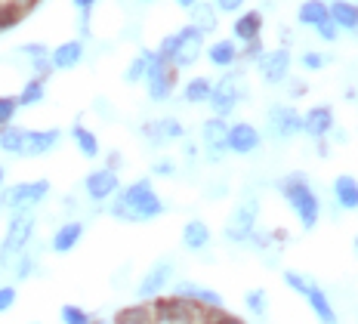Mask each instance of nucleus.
<instances>
[{"label":"nucleus","mask_w":358,"mask_h":324,"mask_svg":"<svg viewBox=\"0 0 358 324\" xmlns=\"http://www.w3.org/2000/svg\"><path fill=\"white\" fill-rule=\"evenodd\" d=\"M315 31H318V37H322L324 43H334V41H337V37H340V28L331 22V16H327V19L322 22V25L315 28Z\"/></svg>","instance_id":"obj_42"},{"label":"nucleus","mask_w":358,"mask_h":324,"mask_svg":"<svg viewBox=\"0 0 358 324\" xmlns=\"http://www.w3.org/2000/svg\"><path fill=\"white\" fill-rule=\"evenodd\" d=\"M248 99V84H244V71H229L222 74L213 84L210 93V105H213V118L226 120L232 111L238 108V102Z\"/></svg>","instance_id":"obj_5"},{"label":"nucleus","mask_w":358,"mask_h":324,"mask_svg":"<svg viewBox=\"0 0 358 324\" xmlns=\"http://www.w3.org/2000/svg\"><path fill=\"white\" fill-rule=\"evenodd\" d=\"M13 272H16L19 281H25V278H31V272H34V260H31V256H28L25 251H22V253L16 256V269H13Z\"/></svg>","instance_id":"obj_40"},{"label":"nucleus","mask_w":358,"mask_h":324,"mask_svg":"<svg viewBox=\"0 0 358 324\" xmlns=\"http://www.w3.org/2000/svg\"><path fill=\"white\" fill-rule=\"evenodd\" d=\"M22 16H25V13H22L16 3H3V6H0V31H10V28H16L19 22H22Z\"/></svg>","instance_id":"obj_34"},{"label":"nucleus","mask_w":358,"mask_h":324,"mask_svg":"<svg viewBox=\"0 0 358 324\" xmlns=\"http://www.w3.org/2000/svg\"><path fill=\"white\" fill-rule=\"evenodd\" d=\"M90 324H111V321H96V318H93V321H90Z\"/></svg>","instance_id":"obj_55"},{"label":"nucleus","mask_w":358,"mask_h":324,"mask_svg":"<svg viewBox=\"0 0 358 324\" xmlns=\"http://www.w3.org/2000/svg\"><path fill=\"white\" fill-rule=\"evenodd\" d=\"M201 136H204V146H207V155L220 157L222 152H229V124L222 118H210L204 120V127H201Z\"/></svg>","instance_id":"obj_13"},{"label":"nucleus","mask_w":358,"mask_h":324,"mask_svg":"<svg viewBox=\"0 0 358 324\" xmlns=\"http://www.w3.org/2000/svg\"><path fill=\"white\" fill-rule=\"evenodd\" d=\"M0 210H3V192H0Z\"/></svg>","instance_id":"obj_56"},{"label":"nucleus","mask_w":358,"mask_h":324,"mask_svg":"<svg viewBox=\"0 0 358 324\" xmlns=\"http://www.w3.org/2000/svg\"><path fill=\"white\" fill-rule=\"evenodd\" d=\"M244 303H248V309L253 315H263L268 312V297H266V290H248V297H244Z\"/></svg>","instance_id":"obj_36"},{"label":"nucleus","mask_w":358,"mask_h":324,"mask_svg":"<svg viewBox=\"0 0 358 324\" xmlns=\"http://www.w3.org/2000/svg\"><path fill=\"white\" fill-rule=\"evenodd\" d=\"M143 56L148 59V69H145V80H148V96L155 102H167L170 93L176 87L179 69H173V62H167L164 56H158V50H143Z\"/></svg>","instance_id":"obj_4"},{"label":"nucleus","mask_w":358,"mask_h":324,"mask_svg":"<svg viewBox=\"0 0 358 324\" xmlns=\"http://www.w3.org/2000/svg\"><path fill=\"white\" fill-rule=\"evenodd\" d=\"M115 201H121L124 207L133 210V216H136V223H148V220H158L164 213V201L155 195L152 188V179H136V183H130L127 188L115 195Z\"/></svg>","instance_id":"obj_2"},{"label":"nucleus","mask_w":358,"mask_h":324,"mask_svg":"<svg viewBox=\"0 0 358 324\" xmlns=\"http://www.w3.org/2000/svg\"><path fill=\"white\" fill-rule=\"evenodd\" d=\"M22 52H25V56H31V59L50 56V50H47V47H43V43H25V47H22Z\"/></svg>","instance_id":"obj_47"},{"label":"nucleus","mask_w":358,"mask_h":324,"mask_svg":"<svg viewBox=\"0 0 358 324\" xmlns=\"http://www.w3.org/2000/svg\"><path fill=\"white\" fill-rule=\"evenodd\" d=\"M173 290H176V297L195 300V303H201V306L222 309V297H220V293H213L210 288H201V284H195V281H179Z\"/></svg>","instance_id":"obj_19"},{"label":"nucleus","mask_w":358,"mask_h":324,"mask_svg":"<svg viewBox=\"0 0 358 324\" xmlns=\"http://www.w3.org/2000/svg\"><path fill=\"white\" fill-rule=\"evenodd\" d=\"M281 195L287 198V204L294 207V213L300 216L303 229H315L318 225V198L315 192H312L309 179H306V173H290V176L281 183Z\"/></svg>","instance_id":"obj_1"},{"label":"nucleus","mask_w":358,"mask_h":324,"mask_svg":"<svg viewBox=\"0 0 358 324\" xmlns=\"http://www.w3.org/2000/svg\"><path fill=\"white\" fill-rule=\"evenodd\" d=\"M34 225H37V216L31 210H19V213L10 216V229H6V238L0 244V269H6L10 260H16L28 247V241L34 238Z\"/></svg>","instance_id":"obj_3"},{"label":"nucleus","mask_w":358,"mask_h":324,"mask_svg":"<svg viewBox=\"0 0 358 324\" xmlns=\"http://www.w3.org/2000/svg\"><path fill=\"white\" fill-rule=\"evenodd\" d=\"M259 74H263L266 84H281V80H287L290 74V50L287 47H278L272 52H263L257 62Z\"/></svg>","instance_id":"obj_10"},{"label":"nucleus","mask_w":358,"mask_h":324,"mask_svg":"<svg viewBox=\"0 0 358 324\" xmlns=\"http://www.w3.org/2000/svg\"><path fill=\"white\" fill-rule=\"evenodd\" d=\"M207 56H210V62L216 65V69H232V65L238 62V47L232 41H216Z\"/></svg>","instance_id":"obj_28"},{"label":"nucleus","mask_w":358,"mask_h":324,"mask_svg":"<svg viewBox=\"0 0 358 324\" xmlns=\"http://www.w3.org/2000/svg\"><path fill=\"white\" fill-rule=\"evenodd\" d=\"M71 136H74V142H78V148H80V155H84V157H96V155H99V142H96V136L87 130L84 124H74L71 127Z\"/></svg>","instance_id":"obj_32"},{"label":"nucleus","mask_w":358,"mask_h":324,"mask_svg":"<svg viewBox=\"0 0 358 324\" xmlns=\"http://www.w3.org/2000/svg\"><path fill=\"white\" fill-rule=\"evenodd\" d=\"M59 315H62V324H90V321H93V315H90L87 312V309H80V306H62V312H59Z\"/></svg>","instance_id":"obj_35"},{"label":"nucleus","mask_w":358,"mask_h":324,"mask_svg":"<svg viewBox=\"0 0 358 324\" xmlns=\"http://www.w3.org/2000/svg\"><path fill=\"white\" fill-rule=\"evenodd\" d=\"M80 59H84V43H80V41L59 43V47L50 52V62H53V69H74Z\"/></svg>","instance_id":"obj_21"},{"label":"nucleus","mask_w":358,"mask_h":324,"mask_svg":"<svg viewBox=\"0 0 358 324\" xmlns=\"http://www.w3.org/2000/svg\"><path fill=\"white\" fill-rule=\"evenodd\" d=\"M285 281H287L296 293H306V288H309L312 278H303V275H296V272H285Z\"/></svg>","instance_id":"obj_45"},{"label":"nucleus","mask_w":358,"mask_h":324,"mask_svg":"<svg viewBox=\"0 0 358 324\" xmlns=\"http://www.w3.org/2000/svg\"><path fill=\"white\" fill-rule=\"evenodd\" d=\"M303 130L309 133V136L315 139H324L327 133L334 130V111L331 105H315V108H309L303 115Z\"/></svg>","instance_id":"obj_17"},{"label":"nucleus","mask_w":358,"mask_h":324,"mask_svg":"<svg viewBox=\"0 0 358 324\" xmlns=\"http://www.w3.org/2000/svg\"><path fill=\"white\" fill-rule=\"evenodd\" d=\"M0 185H3V167H0Z\"/></svg>","instance_id":"obj_57"},{"label":"nucleus","mask_w":358,"mask_h":324,"mask_svg":"<svg viewBox=\"0 0 358 324\" xmlns=\"http://www.w3.org/2000/svg\"><path fill=\"white\" fill-rule=\"evenodd\" d=\"M111 324H158V321L152 315V306H130V309H121Z\"/></svg>","instance_id":"obj_30"},{"label":"nucleus","mask_w":358,"mask_h":324,"mask_svg":"<svg viewBox=\"0 0 358 324\" xmlns=\"http://www.w3.org/2000/svg\"><path fill=\"white\" fill-rule=\"evenodd\" d=\"M259 31H263V13H257V10H250V13H244L241 19H235V25H232V34L238 37V41H257Z\"/></svg>","instance_id":"obj_24"},{"label":"nucleus","mask_w":358,"mask_h":324,"mask_svg":"<svg viewBox=\"0 0 358 324\" xmlns=\"http://www.w3.org/2000/svg\"><path fill=\"white\" fill-rule=\"evenodd\" d=\"M106 167L117 173V167H121V152H111V155H108V164H106Z\"/></svg>","instance_id":"obj_51"},{"label":"nucleus","mask_w":358,"mask_h":324,"mask_svg":"<svg viewBox=\"0 0 358 324\" xmlns=\"http://www.w3.org/2000/svg\"><path fill=\"white\" fill-rule=\"evenodd\" d=\"M16 108H19V102L13 99V96H0V127H10L13 124Z\"/></svg>","instance_id":"obj_38"},{"label":"nucleus","mask_w":358,"mask_h":324,"mask_svg":"<svg viewBox=\"0 0 358 324\" xmlns=\"http://www.w3.org/2000/svg\"><path fill=\"white\" fill-rule=\"evenodd\" d=\"M34 80H47L50 74H53L56 69H53V62H50V56H41V59H34Z\"/></svg>","instance_id":"obj_41"},{"label":"nucleus","mask_w":358,"mask_h":324,"mask_svg":"<svg viewBox=\"0 0 358 324\" xmlns=\"http://www.w3.org/2000/svg\"><path fill=\"white\" fill-rule=\"evenodd\" d=\"M84 238V223H78V220H71V223H65L62 229L53 235V251L56 253H69V251H74V244Z\"/></svg>","instance_id":"obj_22"},{"label":"nucleus","mask_w":358,"mask_h":324,"mask_svg":"<svg viewBox=\"0 0 358 324\" xmlns=\"http://www.w3.org/2000/svg\"><path fill=\"white\" fill-rule=\"evenodd\" d=\"M145 3H148V0H145Z\"/></svg>","instance_id":"obj_59"},{"label":"nucleus","mask_w":358,"mask_h":324,"mask_svg":"<svg viewBox=\"0 0 358 324\" xmlns=\"http://www.w3.org/2000/svg\"><path fill=\"white\" fill-rule=\"evenodd\" d=\"M263 41H248V47L244 50H238V59H241V62H259V56H263Z\"/></svg>","instance_id":"obj_39"},{"label":"nucleus","mask_w":358,"mask_h":324,"mask_svg":"<svg viewBox=\"0 0 358 324\" xmlns=\"http://www.w3.org/2000/svg\"><path fill=\"white\" fill-rule=\"evenodd\" d=\"M207 241H210V229H207V223L201 220H189L182 229V244L185 251H204Z\"/></svg>","instance_id":"obj_26"},{"label":"nucleus","mask_w":358,"mask_h":324,"mask_svg":"<svg viewBox=\"0 0 358 324\" xmlns=\"http://www.w3.org/2000/svg\"><path fill=\"white\" fill-rule=\"evenodd\" d=\"M176 3H179V6H185V10H192V6H195L198 0H176Z\"/></svg>","instance_id":"obj_54"},{"label":"nucleus","mask_w":358,"mask_h":324,"mask_svg":"<svg viewBox=\"0 0 358 324\" xmlns=\"http://www.w3.org/2000/svg\"><path fill=\"white\" fill-rule=\"evenodd\" d=\"M303 93H306L303 80H290V96H303Z\"/></svg>","instance_id":"obj_52"},{"label":"nucleus","mask_w":358,"mask_h":324,"mask_svg":"<svg viewBox=\"0 0 358 324\" xmlns=\"http://www.w3.org/2000/svg\"><path fill=\"white\" fill-rule=\"evenodd\" d=\"M182 124L176 118H158V120H148L143 124V136L155 146H164V142H173V139H182Z\"/></svg>","instance_id":"obj_14"},{"label":"nucleus","mask_w":358,"mask_h":324,"mask_svg":"<svg viewBox=\"0 0 358 324\" xmlns=\"http://www.w3.org/2000/svg\"><path fill=\"white\" fill-rule=\"evenodd\" d=\"M13 3H16V6H19V10H22V13H31V10H34V6H37V3H41V0H13Z\"/></svg>","instance_id":"obj_50"},{"label":"nucleus","mask_w":358,"mask_h":324,"mask_svg":"<svg viewBox=\"0 0 358 324\" xmlns=\"http://www.w3.org/2000/svg\"><path fill=\"white\" fill-rule=\"evenodd\" d=\"M170 275H173V262H170V260H161L158 266H152V269L145 272L143 281H139V288H136L139 300H155L164 288H167Z\"/></svg>","instance_id":"obj_12"},{"label":"nucleus","mask_w":358,"mask_h":324,"mask_svg":"<svg viewBox=\"0 0 358 324\" xmlns=\"http://www.w3.org/2000/svg\"><path fill=\"white\" fill-rule=\"evenodd\" d=\"M272 241H275L278 247H285L287 241H290V232H287V229H275V232H272Z\"/></svg>","instance_id":"obj_49"},{"label":"nucleus","mask_w":358,"mask_h":324,"mask_svg":"<svg viewBox=\"0 0 358 324\" xmlns=\"http://www.w3.org/2000/svg\"><path fill=\"white\" fill-rule=\"evenodd\" d=\"M192 28H195L198 34H213L216 31V25H220V19H216V10H213V3H198L192 6V22H189Z\"/></svg>","instance_id":"obj_25"},{"label":"nucleus","mask_w":358,"mask_h":324,"mask_svg":"<svg viewBox=\"0 0 358 324\" xmlns=\"http://www.w3.org/2000/svg\"><path fill=\"white\" fill-rule=\"evenodd\" d=\"M257 213H259V201L257 198H248L232 213V220L226 223V238L235 241V244H248L250 232L257 229Z\"/></svg>","instance_id":"obj_7"},{"label":"nucleus","mask_w":358,"mask_h":324,"mask_svg":"<svg viewBox=\"0 0 358 324\" xmlns=\"http://www.w3.org/2000/svg\"><path fill=\"white\" fill-rule=\"evenodd\" d=\"M93 3H96V0H74V6H78V10H84V13H87Z\"/></svg>","instance_id":"obj_53"},{"label":"nucleus","mask_w":358,"mask_h":324,"mask_svg":"<svg viewBox=\"0 0 358 324\" xmlns=\"http://www.w3.org/2000/svg\"><path fill=\"white\" fill-rule=\"evenodd\" d=\"M324 62H327V56H322V52H303V69L318 71Z\"/></svg>","instance_id":"obj_44"},{"label":"nucleus","mask_w":358,"mask_h":324,"mask_svg":"<svg viewBox=\"0 0 358 324\" xmlns=\"http://www.w3.org/2000/svg\"><path fill=\"white\" fill-rule=\"evenodd\" d=\"M87 195L93 201H108V198H115L117 192H121V179H117V173L115 170H108V167H99V170H93L87 176Z\"/></svg>","instance_id":"obj_11"},{"label":"nucleus","mask_w":358,"mask_h":324,"mask_svg":"<svg viewBox=\"0 0 358 324\" xmlns=\"http://www.w3.org/2000/svg\"><path fill=\"white\" fill-rule=\"evenodd\" d=\"M303 130V115L294 111L290 105H272L268 108V133L275 139H287Z\"/></svg>","instance_id":"obj_9"},{"label":"nucleus","mask_w":358,"mask_h":324,"mask_svg":"<svg viewBox=\"0 0 358 324\" xmlns=\"http://www.w3.org/2000/svg\"><path fill=\"white\" fill-rule=\"evenodd\" d=\"M334 198H337V204L343 210H358V179L355 176H337V183H334Z\"/></svg>","instance_id":"obj_23"},{"label":"nucleus","mask_w":358,"mask_h":324,"mask_svg":"<svg viewBox=\"0 0 358 324\" xmlns=\"http://www.w3.org/2000/svg\"><path fill=\"white\" fill-rule=\"evenodd\" d=\"M145 69H148V59L143 56V52H139V56L130 62V69L124 71V80H127V84H136V80L145 78Z\"/></svg>","instance_id":"obj_37"},{"label":"nucleus","mask_w":358,"mask_h":324,"mask_svg":"<svg viewBox=\"0 0 358 324\" xmlns=\"http://www.w3.org/2000/svg\"><path fill=\"white\" fill-rule=\"evenodd\" d=\"M16 102L19 105H37V102H43V80H28L25 87H22V93L16 96Z\"/></svg>","instance_id":"obj_33"},{"label":"nucleus","mask_w":358,"mask_h":324,"mask_svg":"<svg viewBox=\"0 0 358 324\" xmlns=\"http://www.w3.org/2000/svg\"><path fill=\"white\" fill-rule=\"evenodd\" d=\"M327 16H331V13H327L324 0H306L300 10H296V19H300V25H309V28H318Z\"/></svg>","instance_id":"obj_27"},{"label":"nucleus","mask_w":358,"mask_h":324,"mask_svg":"<svg viewBox=\"0 0 358 324\" xmlns=\"http://www.w3.org/2000/svg\"><path fill=\"white\" fill-rule=\"evenodd\" d=\"M244 6V0H213V10H222V13H238Z\"/></svg>","instance_id":"obj_46"},{"label":"nucleus","mask_w":358,"mask_h":324,"mask_svg":"<svg viewBox=\"0 0 358 324\" xmlns=\"http://www.w3.org/2000/svg\"><path fill=\"white\" fill-rule=\"evenodd\" d=\"M62 139L59 130H25V142H22V155L25 157H41L47 152H53Z\"/></svg>","instance_id":"obj_15"},{"label":"nucleus","mask_w":358,"mask_h":324,"mask_svg":"<svg viewBox=\"0 0 358 324\" xmlns=\"http://www.w3.org/2000/svg\"><path fill=\"white\" fill-rule=\"evenodd\" d=\"M210 93H213V80H207V78H192L189 84H185V90H182V99L192 102V105L210 102Z\"/></svg>","instance_id":"obj_29"},{"label":"nucleus","mask_w":358,"mask_h":324,"mask_svg":"<svg viewBox=\"0 0 358 324\" xmlns=\"http://www.w3.org/2000/svg\"><path fill=\"white\" fill-rule=\"evenodd\" d=\"M355 251H358V238H355Z\"/></svg>","instance_id":"obj_58"},{"label":"nucleus","mask_w":358,"mask_h":324,"mask_svg":"<svg viewBox=\"0 0 358 324\" xmlns=\"http://www.w3.org/2000/svg\"><path fill=\"white\" fill-rule=\"evenodd\" d=\"M259 148V133H257V127H250V124H232L229 127V152H235V155H250V152H257Z\"/></svg>","instance_id":"obj_16"},{"label":"nucleus","mask_w":358,"mask_h":324,"mask_svg":"<svg viewBox=\"0 0 358 324\" xmlns=\"http://www.w3.org/2000/svg\"><path fill=\"white\" fill-rule=\"evenodd\" d=\"M303 297L309 300V306L315 309V315H318V321H322V324H337V312H334L331 300H327V293L318 288L315 281H309V288H306Z\"/></svg>","instance_id":"obj_18"},{"label":"nucleus","mask_w":358,"mask_h":324,"mask_svg":"<svg viewBox=\"0 0 358 324\" xmlns=\"http://www.w3.org/2000/svg\"><path fill=\"white\" fill-rule=\"evenodd\" d=\"M50 195V183L47 179H34V183H16L3 192V207H10L13 213L19 210H31L34 204H41Z\"/></svg>","instance_id":"obj_6"},{"label":"nucleus","mask_w":358,"mask_h":324,"mask_svg":"<svg viewBox=\"0 0 358 324\" xmlns=\"http://www.w3.org/2000/svg\"><path fill=\"white\" fill-rule=\"evenodd\" d=\"M13 306H16V288L3 284V288H0V312H10Z\"/></svg>","instance_id":"obj_43"},{"label":"nucleus","mask_w":358,"mask_h":324,"mask_svg":"<svg viewBox=\"0 0 358 324\" xmlns=\"http://www.w3.org/2000/svg\"><path fill=\"white\" fill-rule=\"evenodd\" d=\"M152 173H155V176H173L176 167H173V161H158L152 167Z\"/></svg>","instance_id":"obj_48"},{"label":"nucleus","mask_w":358,"mask_h":324,"mask_svg":"<svg viewBox=\"0 0 358 324\" xmlns=\"http://www.w3.org/2000/svg\"><path fill=\"white\" fill-rule=\"evenodd\" d=\"M327 13H331V22L340 31H358V6L355 3H349V0H334Z\"/></svg>","instance_id":"obj_20"},{"label":"nucleus","mask_w":358,"mask_h":324,"mask_svg":"<svg viewBox=\"0 0 358 324\" xmlns=\"http://www.w3.org/2000/svg\"><path fill=\"white\" fill-rule=\"evenodd\" d=\"M201 50H204V34H198L192 25H185L176 31V50L170 56V62H173V69H189V65L198 62Z\"/></svg>","instance_id":"obj_8"},{"label":"nucleus","mask_w":358,"mask_h":324,"mask_svg":"<svg viewBox=\"0 0 358 324\" xmlns=\"http://www.w3.org/2000/svg\"><path fill=\"white\" fill-rule=\"evenodd\" d=\"M22 142H25V130L22 127H0V152L6 155H22Z\"/></svg>","instance_id":"obj_31"}]
</instances>
